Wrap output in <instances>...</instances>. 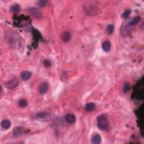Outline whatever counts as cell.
<instances>
[{"label":"cell","mask_w":144,"mask_h":144,"mask_svg":"<svg viewBox=\"0 0 144 144\" xmlns=\"http://www.w3.org/2000/svg\"><path fill=\"white\" fill-rule=\"evenodd\" d=\"M22 26H23L22 28H24V29L25 30H26L27 32H29V31L30 30L31 26H30L29 24H28V23L24 24Z\"/></svg>","instance_id":"cell-22"},{"label":"cell","mask_w":144,"mask_h":144,"mask_svg":"<svg viewBox=\"0 0 144 144\" xmlns=\"http://www.w3.org/2000/svg\"><path fill=\"white\" fill-rule=\"evenodd\" d=\"M92 142L94 144H100L101 142V137L100 134H94L91 139Z\"/></svg>","instance_id":"cell-10"},{"label":"cell","mask_w":144,"mask_h":144,"mask_svg":"<svg viewBox=\"0 0 144 144\" xmlns=\"http://www.w3.org/2000/svg\"><path fill=\"white\" fill-rule=\"evenodd\" d=\"M44 64L45 66L48 67L50 66V62L48 60H45L44 62Z\"/></svg>","instance_id":"cell-23"},{"label":"cell","mask_w":144,"mask_h":144,"mask_svg":"<svg viewBox=\"0 0 144 144\" xmlns=\"http://www.w3.org/2000/svg\"><path fill=\"white\" fill-rule=\"evenodd\" d=\"M97 123H98V128L100 130H105V131H108L109 130L108 120L106 117L104 115H101L98 117Z\"/></svg>","instance_id":"cell-1"},{"label":"cell","mask_w":144,"mask_h":144,"mask_svg":"<svg viewBox=\"0 0 144 144\" xmlns=\"http://www.w3.org/2000/svg\"><path fill=\"white\" fill-rule=\"evenodd\" d=\"M28 12L35 19H40L42 17V14L39 9L36 8H30L28 9Z\"/></svg>","instance_id":"cell-2"},{"label":"cell","mask_w":144,"mask_h":144,"mask_svg":"<svg viewBox=\"0 0 144 144\" xmlns=\"http://www.w3.org/2000/svg\"><path fill=\"white\" fill-rule=\"evenodd\" d=\"M72 35L70 32L68 31H65L62 34V39L64 42H68L71 40Z\"/></svg>","instance_id":"cell-8"},{"label":"cell","mask_w":144,"mask_h":144,"mask_svg":"<svg viewBox=\"0 0 144 144\" xmlns=\"http://www.w3.org/2000/svg\"><path fill=\"white\" fill-rule=\"evenodd\" d=\"M65 121L69 124H73L76 122V116L73 114H68L65 116Z\"/></svg>","instance_id":"cell-7"},{"label":"cell","mask_w":144,"mask_h":144,"mask_svg":"<svg viewBox=\"0 0 144 144\" xmlns=\"http://www.w3.org/2000/svg\"><path fill=\"white\" fill-rule=\"evenodd\" d=\"M19 80H18L17 79L14 78L8 81V82H6L5 84H4V85H5V87L8 88V89L12 90L16 87L18 84H19Z\"/></svg>","instance_id":"cell-3"},{"label":"cell","mask_w":144,"mask_h":144,"mask_svg":"<svg viewBox=\"0 0 144 144\" xmlns=\"http://www.w3.org/2000/svg\"><path fill=\"white\" fill-rule=\"evenodd\" d=\"M20 6L18 4H14L11 6L10 10L13 13H18L20 11Z\"/></svg>","instance_id":"cell-13"},{"label":"cell","mask_w":144,"mask_h":144,"mask_svg":"<svg viewBox=\"0 0 144 144\" xmlns=\"http://www.w3.org/2000/svg\"><path fill=\"white\" fill-rule=\"evenodd\" d=\"M95 109V105L93 102H88L86 105V109L88 112H92Z\"/></svg>","instance_id":"cell-14"},{"label":"cell","mask_w":144,"mask_h":144,"mask_svg":"<svg viewBox=\"0 0 144 144\" xmlns=\"http://www.w3.org/2000/svg\"><path fill=\"white\" fill-rule=\"evenodd\" d=\"M47 4V1H44V0H42V1H39L38 2V6L40 8H44L46 6Z\"/></svg>","instance_id":"cell-19"},{"label":"cell","mask_w":144,"mask_h":144,"mask_svg":"<svg viewBox=\"0 0 144 144\" xmlns=\"http://www.w3.org/2000/svg\"><path fill=\"white\" fill-rule=\"evenodd\" d=\"M26 130L25 128L21 127V126H18V127H16L14 129L13 135L14 136H19V135L22 134L26 132Z\"/></svg>","instance_id":"cell-5"},{"label":"cell","mask_w":144,"mask_h":144,"mask_svg":"<svg viewBox=\"0 0 144 144\" xmlns=\"http://www.w3.org/2000/svg\"><path fill=\"white\" fill-rule=\"evenodd\" d=\"M102 47L104 51L106 52H108L111 48V44L109 41H105L102 44Z\"/></svg>","instance_id":"cell-11"},{"label":"cell","mask_w":144,"mask_h":144,"mask_svg":"<svg viewBox=\"0 0 144 144\" xmlns=\"http://www.w3.org/2000/svg\"><path fill=\"white\" fill-rule=\"evenodd\" d=\"M32 74L29 71H24L21 73V78L22 80H27L31 77Z\"/></svg>","instance_id":"cell-9"},{"label":"cell","mask_w":144,"mask_h":144,"mask_svg":"<svg viewBox=\"0 0 144 144\" xmlns=\"http://www.w3.org/2000/svg\"><path fill=\"white\" fill-rule=\"evenodd\" d=\"M18 104L19 106L21 108H25L26 107L27 105H28V102L26 100H24V99H21V100H19V102H18Z\"/></svg>","instance_id":"cell-17"},{"label":"cell","mask_w":144,"mask_h":144,"mask_svg":"<svg viewBox=\"0 0 144 144\" xmlns=\"http://www.w3.org/2000/svg\"><path fill=\"white\" fill-rule=\"evenodd\" d=\"M47 113L44 112H38L37 114H36L34 116V118L36 119H40V118H44L45 116H47Z\"/></svg>","instance_id":"cell-16"},{"label":"cell","mask_w":144,"mask_h":144,"mask_svg":"<svg viewBox=\"0 0 144 144\" xmlns=\"http://www.w3.org/2000/svg\"><path fill=\"white\" fill-rule=\"evenodd\" d=\"M130 12H131V11H130V9H127V10H125L124 12L123 13V15H122L123 17L124 18H125V19H126V18H127L128 16H129Z\"/></svg>","instance_id":"cell-21"},{"label":"cell","mask_w":144,"mask_h":144,"mask_svg":"<svg viewBox=\"0 0 144 144\" xmlns=\"http://www.w3.org/2000/svg\"><path fill=\"white\" fill-rule=\"evenodd\" d=\"M114 26L112 24H110L107 26V30L108 32L110 34H112L114 32Z\"/></svg>","instance_id":"cell-20"},{"label":"cell","mask_w":144,"mask_h":144,"mask_svg":"<svg viewBox=\"0 0 144 144\" xmlns=\"http://www.w3.org/2000/svg\"><path fill=\"white\" fill-rule=\"evenodd\" d=\"M48 88V85L46 82H43L40 83V85L38 87V91H39L40 93L41 94H44L46 93L47 90Z\"/></svg>","instance_id":"cell-6"},{"label":"cell","mask_w":144,"mask_h":144,"mask_svg":"<svg viewBox=\"0 0 144 144\" xmlns=\"http://www.w3.org/2000/svg\"><path fill=\"white\" fill-rule=\"evenodd\" d=\"M141 20V17L140 16H136L131 21H130L129 22V25L130 26H134V25L137 24L138 22Z\"/></svg>","instance_id":"cell-15"},{"label":"cell","mask_w":144,"mask_h":144,"mask_svg":"<svg viewBox=\"0 0 144 144\" xmlns=\"http://www.w3.org/2000/svg\"><path fill=\"white\" fill-rule=\"evenodd\" d=\"M130 84L127 82L125 83V84H124L123 86V92H124L125 94L127 93V92L130 91Z\"/></svg>","instance_id":"cell-18"},{"label":"cell","mask_w":144,"mask_h":144,"mask_svg":"<svg viewBox=\"0 0 144 144\" xmlns=\"http://www.w3.org/2000/svg\"><path fill=\"white\" fill-rule=\"evenodd\" d=\"M1 127L4 130H8L11 127V122L8 120H4L1 123Z\"/></svg>","instance_id":"cell-12"},{"label":"cell","mask_w":144,"mask_h":144,"mask_svg":"<svg viewBox=\"0 0 144 144\" xmlns=\"http://www.w3.org/2000/svg\"><path fill=\"white\" fill-rule=\"evenodd\" d=\"M98 8L94 5H90L86 8V12L89 15H94L98 12Z\"/></svg>","instance_id":"cell-4"}]
</instances>
